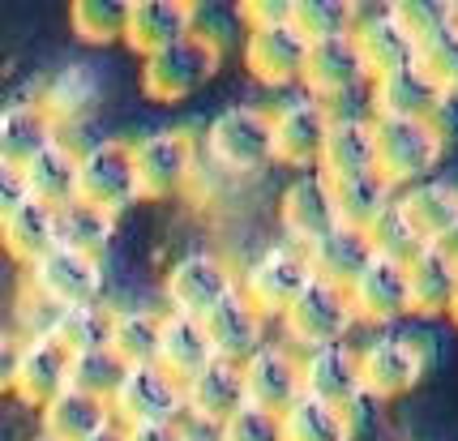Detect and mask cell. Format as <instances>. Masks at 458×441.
Listing matches in <instances>:
<instances>
[{
  "mask_svg": "<svg viewBox=\"0 0 458 441\" xmlns=\"http://www.w3.org/2000/svg\"><path fill=\"white\" fill-rule=\"evenodd\" d=\"M373 138H377V176L394 193L428 181L445 155V116L441 121H377L373 116Z\"/></svg>",
  "mask_w": 458,
  "mask_h": 441,
  "instance_id": "1",
  "label": "cell"
},
{
  "mask_svg": "<svg viewBox=\"0 0 458 441\" xmlns=\"http://www.w3.org/2000/svg\"><path fill=\"white\" fill-rule=\"evenodd\" d=\"M223 64V47L215 35L206 30H193L176 39L172 47H159L155 56H146L141 64V90L159 103H176L189 99L193 90H201L206 81L219 73Z\"/></svg>",
  "mask_w": 458,
  "mask_h": 441,
  "instance_id": "2",
  "label": "cell"
},
{
  "mask_svg": "<svg viewBox=\"0 0 458 441\" xmlns=\"http://www.w3.org/2000/svg\"><path fill=\"white\" fill-rule=\"evenodd\" d=\"M206 146L215 163H223L227 172H261L266 163H275V124L266 107H227L219 112L210 129H206Z\"/></svg>",
  "mask_w": 458,
  "mask_h": 441,
  "instance_id": "3",
  "label": "cell"
},
{
  "mask_svg": "<svg viewBox=\"0 0 458 441\" xmlns=\"http://www.w3.org/2000/svg\"><path fill=\"white\" fill-rule=\"evenodd\" d=\"M352 326H356V309H352L347 287H335V283H326V279H313L296 301L287 304V313H283L287 339L296 343V347H304V352L343 343Z\"/></svg>",
  "mask_w": 458,
  "mask_h": 441,
  "instance_id": "4",
  "label": "cell"
},
{
  "mask_svg": "<svg viewBox=\"0 0 458 441\" xmlns=\"http://www.w3.org/2000/svg\"><path fill=\"white\" fill-rule=\"evenodd\" d=\"M78 198L99 206L107 215H120L124 206L141 198L138 163H133V141H95L78 159Z\"/></svg>",
  "mask_w": 458,
  "mask_h": 441,
  "instance_id": "5",
  "label": "cell"
},
{
  "mask_svg": "<svg viewBox=\"0 0 458 441\" xmlns=\"http://www.w3.org/2000/svg\"><path fill=\"white\" fill-rule=\"evenodd\" d=\"M313 279H318V275H313L309 253H304L300 244H275V249H266V253L244 270V279L236 283V292L258 309L261 318H270V313L283 318L287 304L296 301Z\"/></svg>",
  "mask_w": 458,
  "mask_h": 441,
  "instance_id": "6",
  "label": "cell"
},
{
  "mask_svg": "<svg viewBox=\"0 0 458 441\" xmlns=\"http://www.w3.org/2000/svg\"><path fill=\"white\" fill-rule=\"evenodd\" d=\"M180 411H184V381L172 377L163 364H133L112 399V420L120 428L176 424Z\"/></svg>",
  "mask_w": 458,
  "mask_h": 441,
  "instance_id": "7",
  "label": "cell"
},
{
  "mask_svg": "<svg viewBox=\"0 0 458 441\" xmlns=\"http://www.w3.org/2000/svg\"><path fill=\"white\" fill-rule=\"evenodd\" d=\"M356 356L364 399H403L407 390H416L428 369V352L411 335H381V339L364 343Z\"/></svg>",
  "mask_w": 458,
  "mask_h": 441,
  "instance_id": "8",
  "label": "cell"
},
{
  "mask_svg": "<svg viewBox=\"0 0 458 441\" xmlns=\"http://www.w3.org/2000/svg\"><path fill=\"white\" fill-rule=\"evenodd\" d=\"M133 163H138L141 198H176L198 172V146L184 129H159L133 141Z\"/></svg>",
  "mask_w": 458,
  "mask_h": 441,
  "instance_id": "9",
  "label": "cell"
},
{
  "mask_svg": "<svg viewBox=\"0 0 458 441\" xmlns=\"http://www.w3.org/2000/svg\"><path fill=\"white\" fill-rule=\"evenodd\" d=\"M26 287L43 296L56 309H78V304H95L103 292V261L73 253V249H47L35 266H26Z\"/></svg>",
  "mask_w": 458,
  "mask_h": 441,
  "instance_id": "10",
  "label": "cell"
},
{
  "mask_svg": "<svg viewBox=\"0 0 458 441\" xmlns=\"http://www.w3.org/2000/svg\"><path fill=\"white\" fill-rule=\"evenodd\" d=\"M232 292H236V275L219 253H184L163 279V296L172 304V313H184V318H206Z\"/></svg>",
  "mask_w": 458,
  "mask_h": 441,
  "instance_id": "11",
  "label": "cell"
},
{
  "mask_svg": "<svg viewBox=\"0 0 458 441\" xmlns=\"http://www.w3.org/2000/svg\"><path fill=\"white\" fill-rule=\"evenodd\" d=\"M244 373V407H258L270 416H283L292 403L304 394V377H300V352L266 343L249 360L240 364Z\"/></svg>",
  "mask_w": 458,
  "mask_h": 441,
  "instance_id": "12",
  "label": "cell"
},
{
  "mask_svg": "<svg viewBox=\"0 0 458 441\" xmlns=\"http://www.w3.org/2000/svg\"><path fill=\"white\" fill-rule=\"evenodd\" d=\"M330 116L335 112L318 99H292V103H283V107H275L270 112V124H275V159L292 163L300 172H318Z\"/></svg>",
  "mask_w": 458,
  "mask_h": 441,
  "instance_id": "13",
  "label": "cell"
},
{
  "mask_svg": "<svg viewBox=\"0 0 458 441\" xmlns=\"http://www.w3.org/2000/svg\"><path fill=\"white\" fill-rule=\"evenodd\" d=\"M450 99L416 69V61L373 78V116L377 121H441Z\"/></svg>",
  "mask_w": 458,
  "mask_h": 441,
  "instance_id": "14",
  "label": "cell"
},
{
  "mask_svg": "<svg viewBox=\"0 0 458 441\" xmlns=\"http://www.w3.org/2000/svg\"><path fill=\"white\" fill-rule=\"evenodd\" d=\"M309 56V39L300 35L292 18L283 21H266V26H249V39H244V64L249 73L266 86H287L300 78Z\"/></svg>",
  "mask_w": 458,
  "mask_h": 441,
  "instance_id": "15",
  "label": "cell"
},
{
  "mask_svg": "<svg viewBox=\"0 0 458 441\" xmlns=\"http://www.w3.org/2000/svg\"><path fill=\"white\" fill-rule=\"evenodd\" d=\"M300 81H304V86L313 90V99L326 103V107H330V99L352 95L356 86H364V81H369V69L360 61L356 39H352V35H335V39L309 43Z\"/></svg>",
  "mask_w": 458,
  "mask_h": 441,
  "instance_id": "16",
  "label": "cell"
},
{
  "mask_svg": "<svg viewBox=\"0 0 458 441\" xmlns=\"http://www.w3.org/2000/svg\"><path fill=\"white\" fill-rule=\"evenodd\" d=\"M300 377H304V394L330 407H356L364 399L360 390V356L347 343H330V347H313L300 356Z\"/></svg>",
  "mask_w": 458,
  "mask_h": 441,
  "instance_id": "17",
  "label": "cell"
},
{
  "mask_svg": "<svg viewBox=\"0 0 458 441\" xmlns=\"http://www.w3.org/2000/svg\"><path fill=\"white\" fill-rule=\"evenodd\" d=\"M193 30H198V9L189 0H133L124 9V35L120 39L141 56H155L159 47H172Z\"/></svg>",
  "mask_w": 458,
  "mask_h": 441,
  "instance_id": "18",
  "label": "cell"
},
{
  "mask_svg": "<svg viewBox=\"0 0 458 441\" xmlns=\"http://www.w3.org/2000/svg\"><path fill=\"white\" fill-rule=\"evenodd\" d=\"M356 321L369 326H394L399 318L411 313V296H407V270L399 261L373 258L364 270L356 275V283L347 287Z\"/></svg>",
  "mask_w": 458,
  "mask_h": 441,
  "instance_id": "19",
  "label": "cell"
},
{
  "mask_svg": "<svg viewBox=\"0 0 458 441\" xmlns=\"http://www.w3.org/2000/svg\"><path fill=\"white\" fill-rule=\"evenodd\" d=\"M279 219H283V232L292 236V244H313L321 232H330L339 215H335V189L321 172H304L296 181L283 189L279 198Z\"/></svg>",
  "mask_w": 458,
  "mask_h": 441,
  "instance_id": "20",
  "label": "cell"
},
{
  "mask_svg": "<svg viewBox=\"0 0 458 441\" xmlns=\"http://www.w3.org/2000/svg\"><path fill=\"white\" fill-rule=\"evenodd\" d=\"M318 172L326 181H352V176H364V172H377L373 116H330Z\"/></svg>",
  "mask_w": 458,
  "mask_h": 441,
  "instance_id": "21",
  "label": "cell"
},
{
  "mask_svg": "<svg viewBox=\"0 0 458 441\" xmlns=\"http://www.w3.org/2000/svg\"><path fill=\"white\" fill-rule=\"evenodd\" d=\"M240 407H244V373H240V364L215 356L206 369H198L193 377L184 381V411L193 420L223 428Z\"/></svg>",
  "mask_w": 458,
  "mask_h": 441,
  "instance_id": "22",
  "label": "cell"
},
{
  "mask_svg": "<svg viewBox=\"0 0 458 441\" xmlns=\"http://www.w3.org/2000/svg\"><path fill=\"white\" fill-rule=\"evenodd\" d=\"M201 326H206L210 347H215L219 360L244 364L258 347H266V318H261L240 292H232L223 304H215V309L201 318Z\"/></svg>",
  "mask_w": 458,
  "mask_h": 441,
  "instance_id": "23",
  "label": "cell"
},
{
  "mask_svg": "<svg viewBox=\"0 0 458 441\" xmlns=\"http://www.w3.org/2000/svg\"><path fill=\"white\" fill-rule=\"evenodd\" d=\"M69 373H73V356H69V347L56 343L52 335H39V339H26V352H21L13 390H18L21 403H30V407H47L60 390H69Z\"/></svg>",
  "mask_w": 458,
  "mask_h": 441,
  "instance_id": "24",
  "label": "cell"
},
{
  "mask_svg": "<svg viewBox=\"0 0 458 441\" xmlns=\"http://www.w3.org/2000/svg\"><path fill=\"white\" fill-rule=\"evenodd\" d=\"M399 210L407 215V223L416 227V236L424 244H445L458 232V184L428 176V181L403 189Z\"/></svg>",
  "mask_w": 458,
  "mask_h": 441,
  "instance_id": "25",
  "label": "cell"
},
{
  "mask_svg": "<svg viewBox=\"0 0 458 441\" xmlns=\"http://www.w3.org/2000/svg\"><path fill=\"white\" fill-rule=\"evenodd\" d=\"M304 253H309V266H313L318 279L335 283V287H352L360 270L373 261V244H369L364 232L347 227V223H335L313 244H304Z\"/></svg>",
  "mask_w": 458,
  "mask_h": 441,
  "instance_id": "26",
  "label": "cell"
},
{
  "mask_svg": "<svg viewBox=\"0 0 458 441\" xmlns=\"http://www.w3.org/2000/svg\"><path fill=\"white\" fill-rule=\"evenodd\" d=\"M352 39L360 47V61L369 69V81L381 73H394L403 64L416 61V47L403 35V26L390 18V9H373V13H360L352 26Z\"/></svg>",
  "mask_w": 458,
  "mask_h": 441,
  "instance_id": "27",
  "label": "cell"
},
{
  "mask_svg": "<svg viewBox=\"0 0 458 441\" xmlns=\"http://www.w3.org/2000/svg\"><path fill=\"white\" fill-rule=\"evenodd\" d=\"M407 270V296H411V313L420 318H441L458 287V270L450 266V258L441 253L437 244L420 249L416 258L403 266Z\"/></svg>",
  "mask_w": 458,
  "mask_h": 441,
  "instance_id": "28",
  "label": "cell"
},
{
  "mask_svg": "<svg viewBox=\"0 0 458 441\" xmlns=\"http://www.w3.org/2000/svg\"><path fill=\"white\" fill-rule=\"evenodd\" d=\"M39 420H43V437L52 441H86L95 437L99 428L112 424V403L103 399H90L81 390H60L56 399L39 407Z\"/></svg>",
  "mask_w": 458,
  "mask_h": 441,
  "instance_id": "29",
  "label": "cell"
},
{
  "mask_svg": "<svg viewBox=\"0 0 458 441\" xmlns=\"http://www.w3.org/2000/svg\"><path fill=\"white\" fill-rule=\"evenodd\" d=\"M215 360V347L201 318H184V313H163V335H159V356L155 364H163L172 377L189 381L198 369Z\"/></svg>",
  "mask_w": 458,
  "mask_h": 441,
  "instance_id": "30",
  "label": "cell"
},
{
  "mask_svg": "<svg viewBox=\"0 0 458 441\" xmlns=\"http://www.w3.org/2000/svg\"><path fill=\"white\" fill-rule=\"evenodd\" d=\"M52 141H56V121L47 116L43 103H9L0 112V159L4 163L26 167Z\"/></svg>",
  "mask_w": 458,
  "mask_h": 441,
  "instance_id": "31",
  "label": "cell"
},
{
  "mask_svg": "<svg viewBox=\"0 0 458 441\" xmlns=\"http://www.w3.org/2000/svg\"><path fill=\"white\" fill-rule=\"evenodd\" d=\"M78 150L64 138H56L52 146H43L35 159L26 163V184H30V198L43 201V206H64V201L78 198Z\"/></svg>",
  "mask_w": 458,
  "mask_h": 441,
  "instance_id": "32",
  "label": "cell"
},
{
  "mask_svg": "<svg viewBox=\"0 0 458 441\" xmlns=\"http://www.w3.org/2000/svg\"><path fill=\"white\" fill-rule=\"evenodd\" d=\"M0 244H4L9 258H18L21 266H35L47 249H56V210L30 198L26 206H18L9 219H0Z\"/></svg>",
  "mask_w": 458,
  "mask_h": 441,
  "instance_id": "33",
  "label": "cell"
},
{
  "mask_svg": "<svg viewBox=\"0 0 458 441\" xmlns=\"http://www.w3.org/2000/svg\"><path fill=\"white\" fill-rule=\"evenodd\" d=\"M283 441H356V420L347 407H330L300 394L279 416Z\"/></svg>",
  "mask_w": 458,
  "mask_h": 441,
  "instance_id": "34",
  "label": "cell"
},
{
  "mask_svg": "<svg viewBox=\"0 0 458 441\" xmlns=\"http://www.w3.org/2000/svg\"><path fill=\"white\" fill-rule=\"evenodd\" d=\"M116 236V215H107L90 201H64L56 206V244L60 249H73V253H86V258H103V249Z\"/></svg>",
  "mask_w": 458,
  "mask_h": 441,
  "instance_id": "35",
  "label": "cell"
},
{
  "mask_svg": "<svg viewBox=\"0 0 458 441\" xmlns=\"http://www.w3.org/2000/svg\"><path fill=\"white\" fill-rule=\"evenodd\" d=\"M112 326H116V309L107 304H78L64 309L52 326V339L69 347V356H90V352H107L112 347Z\"/></svg>",
  "mask_w": 458,
  "mask_h": 441,
  "instance_id": "36",
  "label": "cell"
},
{
  "mask_svg": "<svg viewBox=\"0 0 458 441\" xmlns=\"http://www.w3.org/2000/svg\"><path fill=\"white\" fill-rule=\"evenodd\" d=\"M330 189H335V215H339V223L356 227V232H364L390 201L399 198L377 172H364V176H352V181H330Z\"/></svg>",
  "mask_w": 458,
  "mask_h": 441,
  "instance_id": "37",
  "label": "cell"
},
{
  "mask_svg": "<svg viewBox=\"0 0 458 441\" xmlns=\"http://www.w3.org/2000/svg\"><path fill=\"white\" fill-rule=\"evenodd\" d=\"M159 335H163V313H150V309H124L116 313V326H112V352L129 364H155L159 356Z\"/></svg>",
  "mask_w": 458,
  "mask_h": 441,
  "instance_id": "38",
  "label": "cell"
},
{
  "mask_svg": "<svg viewBox=\"0 0 458 441\" xmlns=\"http://www.w3.org/2000/svg\"><path fill=\"white\" fill-rule=\"evenodd\" d=\"M292 26L309 43L318 39H335V35H352L360 9L347 4V0H292Z\"/></svg>",
  "mask_w": 458,
  "mask_h": 441,
  "instance_id": "39",
  "label": "cell"
},
{
  "mask_svg": "<svg viewBox=\"0 0 458 441\" xmlns=\"http://www.w3.org/2000/svg\"><path fill=\"white\" fill-rule=\"evenodd\" d=\"M364 236H369V244H373V258L399 261V266H407V261L416 258L420 249H428V244L416 236V227L407 223V215L399 210V198L390 201L377 219L364 227Z\"/></svg>",
  "mask_w": 458,
  "mask_h": 441,
  "instance_id": "40",
  "label": "cell"
},
{
  "mask_svg": "<svg viewBox=\"0 0 458 441\" xmlns=\"http://www.w3.org/2000/svg\"><path fill=\"white\" fill-rule=\"evenodd\" d=\"M129 373V364L120 360L116 352L107 347V352H90V356H73V373H69V386L81 390V394H90V399H103L112 403L120 390V381Z\"/></svg>",
  "mask_w": 458,
  "mask_h": 441,
  "instance_id": "41",
  "label": "cell"
},
{
  "mask_svg": "<svg viewBox=\"0 0 458 441\" xmlns=\"http://www.w3.org/2000/svg\"><path fill=\"white\" fill-rule=\"evenodd\" d=\"M390 18L403 26V35L411 39V47L428 43L433 35H441L445 26H454V4L450 0H394L386 4Z\"/></svg>",
  "mask_w": 458,
  "mask_h": 441,
  "instance_id": "42",
  "label": "cell"
},
{
  "mask_svg": "<svg viewBox=\"0 0 458 441\" xmlns=\"http://www.w3.org/2000/svg\"><path fill=\"white\" fill-rule=\"evenodd\" d=\"M416 69L437 86L445 99H454L458 95V30L454 26H445L441 35H433L428 43H420Z\"/></svg>",
  "mask_w": 458,
  "mask_h": 441,
  "instance_id": "43",
  "label": "cell"
},
{
  "mask_svg": "<svg viewBox=\"0 0 458 441\" xmlns=\"http://www.w3.org/2000/svg\"><path fill=\"white\" fill-rule=\"evenodd\" d=\"M124 0H78L69 9V21H73V35L86 43H112L124 35Z\"/></svg>",
  "mask_w": 458,
  "mask_h": 441,
  "instance_id": "44",
  "label": "cell"
},
{
  "mask_svg": "<svg viewBox=\"0 0 458 441\" xmlns=\"http://www.w3.org/2000/svg\"><path fill=\"white\" fill-rule=\"evenodd\" d=\"M219 441H283L279 416L258 411V407H240L236 416L219 428Z\"/></svg>",
  "mask_w": 458,
  "mask_h": 441,
  "instance_id": "45",
  "label": "cell"
},
{
  "mask_svg": "<svg viewBox=\"0 0 458 441\" xmlns=\"http://www.w3.org/2000/svg\"><path fill=\"white\" fill-rule=\"evenodd\" d=\"M30 201V184H26V172L18 163H4L0 159V219H9L18 206Z\"/></svg>",
  "mask_w": 458,
  "mask_h": 441,
  "instance_id": "46",
  "label": "cell"
},
{
  "mask_svg": "<svg viewBox=\"0 0 458 441\" xmlns=\"http://www.w3.org/2000/svg\"><path fill=\"white\" fill-rule=\"evenodd\" d=\"M21 352H26V335H18V330H4V326H0V394H4V390H13Z\"/></svg>",
  "mask_w": 458,
  "mask_h": 441,
  "instance_id": "47",
  "label": "cell"
},
{
  "mask_svg": "<svg viewBox=\"0 0 458 441\" xmlns=\"http://www.w3.org/2000/svg\"><path fill=\"white\" fill-rule=\"evenodd\" d=\"M244 21L249 26H266V21H283L287 13H292V0H249L244 9Z\"/></svg>",
  "mask_w": 458,
  "mask_h": 441,
  "instance_id": "48",
  "label": "cell"
},
{
  "mask_svg": "<svg viewBox=\"0 0 458 441\" xmlns=\"http://www.w3.org/2000/svg\"><path fill=\"white\" fill-rule=\"evenodd\" d=\"M129 441H189V433L176 424H141V428H129Z\"/></svg>",
  "mask_w": 458,
  "mask_h": 441,
  "instance_id": "49",
  "label": "cell"
},
{
  "mask_svg": "<svg viewBox=\"0 0 458 441\" xmlns=\"http://www.w3.org/2000/svg\"><path fill=\"white\" fill-rule=\"evenodd\" d=\"M86 441H129V428H120V424L112 420L107 428H99L95 437H86Z\"/></svg>",
  "mask_w": 458,
  "mask_h": 441,
  "instance_id": "50",
  "label": "cell"
},
{
  "mask_svg": "<svg viewBox=\"0 0 458 441\" xmlns=\"http://www.w3.org/2000/svg\"><path fill=\"white\" fill-rule=\"evenodd\" d=\"M437 249H441V253H445V258H450V266H454V270H458V232H454V236H450V241H445V244H437Z\"/></svg>",
  "mask_w": 458,
  "mask_h": 441,
  "instance_id": "51",
  "label": "cell"
},
{
  "mask_svg": "<svg viewBox=\"0 0 458 441\" xmlns=\"http://www.w3.org/2000/svg\"><path fill=\"white\" fill-rule=\"evenodd\" d=\"M445 318L458 326V287H454V301H450V309H445Z\"/></svg>",
  "mask_w": 458,
  "mask_h": 441,
  "instance_id": "52",
  "label": "cell"
},
{
  "mask_svg": "<svg viewBox=\"0 0 458 441\" xmlns=\"http://www.w3.org/2000/svg\"><path fill=\"white\" fill-rule=\"evenodd\" d=\"M454 30H458V4H454Z\"/></svg>",
  "mask_w": 458,
  "mask_h": 441,
  "instance_id": "53",
  "label": "cell"
},
{
  "mask_svg": "<svg viewBox=\"0 0 458 441\" xmlns=\"http://www.w3.org/2000/svg\"><path fill=\"white\" fill-rule=\"evenodd\" d=\"M35 441H52V437H35Z\"/></svg>",
  "mask_w": 458,
  "mask_h": 441,
  "instance_id": "54",
  "label": "cell"
}]
</instances>
